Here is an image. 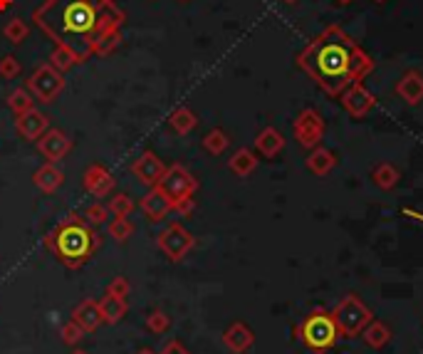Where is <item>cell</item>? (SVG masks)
<instances>
[{"mask_svg":"<svg viewBox=\"0 0 423 354\" xmlns=\"http://www.w3.org/2000/svg\"><path fill=\"white\" fill-rule=\"evenodd\" d=\"M124 10L114 0H45L33 10V23L55 48H67L77 62L109 55L122 40Z\"/></svg>","mask_w":423,"mask_h":354,"instance_id":"cell-1","label":"cell"},{"mask_svg":"<svg viewBox=\"0 0 423 354\" xmlns=\"http://www.w3.org/2000/svg\"><path fill=\"white\" fill-rule=\"evenodd\" d=\"M297 65L327 95H342L349 85L359 82L374 70L372 57L337 25L327 28L325 33H320V38L312 40L297 57Z\"/></svg>","mask_w":423,"mask_h":354,"instance_id":"cell-2","label":"cell"},{"mask_svg":"<svg viewBox=\"0 0 423 354\" xmlns=\"http://www.w3.org/2000/svg\"><path fill=\"white\" fill-rule=\"evenodd\" d=\"M102 238L94 226L80 213H67L45 236V248L65 265L67 270H80L99 251Z\"/></svg>","mask_w":423,"mask_h":354,"instance_id":"cell-3","label":"cell"},{"mask_svg":"<svg viewBox=\"0 0 423 354\" xmlns=\"http://www.w3.org/2000/svg\"><path fill=\"white\" fill-rule=\"evenodd\" d=\"M62 90H65V77H62V72H57L50 62L40 65L28 80V92L43 104H52L62 95Z\"/></svg>","mask_w":423,"mask_h":354,"instance_id":"cell-4","label":"cell"},{"mask_svg":"<svg viewBox=\"0 0 423 354\" xmlns=\"http://www.w3.org/2000/svg\"><path fill=\"white\" fill-rule=\"evenodd\" d=\"M156 246H159V251L164 253L171 263H181V260L193 251L196 238H193L181 223H169V226L159 233V238H156Z\"/></svg>","mask_w":423,"mask_h":354,"instance_id":"cell-5","label":"cell"},{"mask_svg":"<svg viewBox=\"0 0 423 354\" xmlns=\"http://www.w3.org/2000/svg\"><path fill=\"white\" fill-rule=\"evenodd\" d=\"M159 186L174 203L181 199H188V196H193L198 191V181L193 179L191 171L181 164L166 166V174H164V179L159 181Z\"/></svg>","mask_w":423,"mask_h":354,"instance_id":"cell-6","label":"cell"},{"mask_svg":"<svg viewBox=\"0 0 423 354\" xmlns=\"http://www.w3.org/2000/svg\"><path fill=\"white\" fill-rule=\"evenodd\" d=\"M334 337H337V330H334V322L327 315H312L302 327V340L312 350H325L334 342Z\"/></svg>","mask_w":423,"mask_h":354,"instance_id":"cell-7","label":"cell"},{"mask_svg":"<svg viewBox=\"0 0 423 354\" xmlns=\"http://www.w3.org/2000/svg\"><path fill=\"white\" fill-rule=\"evenodd\" d=\"M132 174L139 179V184H144V186H149V189H154V186H159V181L164 179L166 164L154 152H149V149H146V152L141 154L139 159H134Z\"/></svg>","mask_w":423,"mask_h":354,"instance_id":"cell-8","label":"cell"},{"mask_svg":"<svg viewBox=\"0 0 423 354\" xmlns=\"http://www.w3.org/2000/svg\"><path fill=\"white\" fill-rule=\"evenodd\" d=\"M82 186L94 199H107L114 191V176L104 164H90L82 176Z\"/></svg>","mask_w":423,"mask_h":354,"instance_id":"cell-9","label":"cell"},{"mask_svg":"<svg viewBox=\"0 0 423 354\" xmlns=\"http://www.w3.org/2000/svg\"><path fill=\"white\" fill-rule=\"evenodd\" d=\"M47 129H50V117L35 107L30 109V112H23L15 117V132H18L20 139H25V142H38Z\"/></svg>","mask_w":423,"mask_h":354,"instance_id":"cell-10","label":"cell"},{"mask_svg":"<svg viewBox=\"0 0 423 354\" xmlns=\"http://www.w3.org/2000/svg\"><path fill=\"white\" fill-rule=\"evenodd\" d=\"M38 152L45 156L47 161L57 164L60 159H65L72 152V139L67 137L62 129H47L43 137L38 139Z\"/></svg>","mask_w":423,"mask_h":354,"instance_id":"cell-11","label":"cell"},{"mask_svg":"<svg viewBox=\"0 0 423 354\" xmlns=\"http://www.w3.org/2000/svg\"><path fill=\"white\" fill-rule=\"evenodd\" d=\"M139 206H141L144 216L149 218L151 223L164 221V218L169 216L171 211H174V201H171L169 196L164 194V189H161V186H154V189H149V194L141 199Z\"/></svg>","mask_w":423,"mask_h":354,"instance_id":"cell-12","label":"cell"},{"mask_svg":"<svg viewBox=\"0 0 423 354\" xmlns=\"http://www.w3.org/2000/svg\"><path fill=\"white\" fill-rule=\"evenodd\" d=\"M342 102H344V109H347L352 117H364V114L374 107V95L362 82H354V85H349L347 90L342 92Z\"/></svg>","mask_w":423,"mask_h":354,"instance_id":"cell-13","label":"cell"},{"mask_svg":"<svg viewBox=\"0 0 423 354\" xmlns=\"http://www.w3.org/2000/svg\"><path fill=\"white\" fill-rule=\"evenodd\" d=\"M295 134H297V139H300V144H305V147H312V144L320 142V134H322L320 114H317L315 109H305L295 122Z\"/></svg>","mask_w":423,"mask_h":354,"instance_id":"cell-14","label":"cell"},{"mask_svg":"<svg viewBox=\"0 0 423 354\" xmlns=\"http://www.w3.org/2000/svg\"><path fill=\"white\" fill-rule=\"evenodd\" d=\"M72 322L82 327L85 332H97L99 325H104L102 312H99V303L97 300H82L80 305L72 310Z\"/></svg>","mask_w":423,"mask_h":354,"instance_id":"cell-15","label":"cell"},{"mask_svg":"<svg viewBox=\"0 0 423 354\" xmlns=\"http://www.w3.org/2000/svg\"><path fill=\"white\" fill-rule=\"evenodd\" d=\"M33 184L38 186L43 194H55V191L65 184V171L57 164H52V161H47V164H43L33 174Z\"/></svg>","mask_w":423,"mask_h":354,"instance_id":"cell-16","label":"cell"},{"mask_svg":"<svg viewBox=\"0 0 423 354\" xmlns=\"http://www.w3.org/2000/svg\"><path fill=\"white\" fill-rule=\"evenodd\" d=\"M396 95L409 104H419L423 100V75L421 72H416V70L406 72V75L399 80V85H396Z\"/></svg>","mask_w":423,"mask_h":354,"instance_id":"cell-17","label":"cell"},{"mask_svg":"<svg viewBox=\"0 0 423 354\" xmlns=\"http://www.w3.org/2000/svg\"><path fill=\"white\" fill-rule=\"evenodd\" d=\"M99 312H102L104 325H119V322L127 317L129 305L124 298H117V295L104 293V298L99 300Z\"/></svg>","mask_w":423,"mask_h":354,"instance_id":"cell-18","label":"cell"},{"mask_svg":"<svg viewBox=\"0 0 423 354\" xmlns=\"http://www.w3.org/2000/svg\"><path fill=\"white\" fill-rule=\"evenodd\" d=\"M198 124V117L191 112L188 107H176L174 112L169 114V127L174 129L176 134H191Z\"/></svg>","mask_w":423,"mask_h":354,"instance_id":"cell-19","label":"cell"},{"mask_svg":"<svg viewBox=\"0 0 423 354\" xmlns=\"http://www.w3.org/2000/svg\"><path fill=\"white\" fill-rule=\"evenodd\" d=\"M255 144H258V149L263 152L265 156H275L282 149V137H280V132L278 129H273V127H268V129H263V132L258 134V139H255Z\"/></svg>","mask_w":423,"mask_h":354,"instance_id":"cell-20","label":"cell"},{"mask_svg":"<svg viewBox=\"0 0 423 354\" xmlns=\"http://www.w3.org/2000/svg\"><path fill=\"white\" fill-rule=\"evenodd\" d=\"M223 342H226V347L228 350H233V352H243L245 347L253 342V337H250V332L245 330L243 325H233L231 330L223 335Z\"/></svg>","mask_w":423,"mask_h":354,"instance_id":"cell-21","label":"cell"},{"mask_svg":"<svg viewBox=\"0 0 423 354\" xmlns=\"http://www.w3.org/2000/svg\"><path fill=\"white\" fill-rule=\"evenodd\" d=\"M8 107H10V112L18 117V114H23V112H30V109L35 107V97L30 95L28 90H23V87H18V90H13L8 95Z\"/></svg>","mask_w":423,"mask_h":354,"instance_id":"cell-22","label":"cell"},{"mask_svg":"<svg viewBox=\"0 0 423 354\" xmlns=\"http://www.w3.org/2000/svg\"><path fill=\"white\" fill-rule=\"evenodd\" d=\"M3 35H5V40H8L10 45H20V43H25V40H28L30 28H28V23H25V20L13 18V20H8V25L3 28Z\"/></svg>","mask_w":423,"mask_h":354,"instance_id":"cell-23","label":"cell"},{"mask_svg":"<svg viewBox=\"0 0 423 354\" xmlns=\"http://www.w3.org/2000/svg\"><path fill=\"white\" fill-rule=\"evenodd\" d=\"M255 164H258V159H255V156L250 154L248 149H240V152H235L233 159L228 161L231 171H233V174H238V176H248L250 171L255 169Z\"/></svg>","mask_w":423,"mask_h":354,"instance_id":"cell-24","label":"cell"},{"mask_svg":"<svg viewBox=\"0 0 423 354\" xmlns=\"http://www.w3.org/2000/svg\"><path fill=\"white\" fill-rule=\"evenodd\" d=\"M228 144H231V139H228V134L221 132V129H213V132H208L206 137H203V149H206L208 154H213V156L226 152Z\"/></svg>","mask_w":423,"mask_h":354,"instance_id":"cell-25","label":"cell"},{"mask_svg":"<svg viewBox=\"0 0 423 354\" xmlns=\"http://www.w3.org/2000/svg\"><path fill=\"white\" fill-rule=\"evenodd\" d=\"M107 233H109V238H114L117 243H127L134 233V226L129 218H112L107 226Z\"/></svg>","mask_w":423,"mask_h":354,"instance_id":"cell-26","label":"cell"},{"mask_svg":"<svg viewBox=\"0 0 423 354\" xmlns=\"http://www.w3.org/2000/svg\"><path fill=\"white\" fill-rule=\"evenodd\" d=\"M107 208L114 218H127L129 213L134 211V201H132V196H127V194H114L112 199H109Z\"/></svg>","mask_w":423,"mask_h":354,"instance_id":"cell-27","label":"cell"},{"mask_svg":"<svg viewBox=\"0 0 423 354\" xmlns=\"http://www.w3.org/2000/svg\"><path fill=\"white\" fill-rule=\"evenodd\" d=\"M50 65L55 67L57 72H62V75H65L67 70H72V67L77 65V57L72 55L67 48H55V52L50 55Z\"/></svg>","mask_w":423,"mask_h":354,"instance_id":"cell-28","label":"cell"},{"mask_svg":"<svg viewBox=\"0 0 423 354\" xmlns=\"http://www.w3.org/2000/svg\"><path fill=\"white\" fill-rule=\"evenodd\" d=\"M169 327H171V317L166 315L164 310L149 312V317H146V330H149L151 335H164V332H169Z\"/></svg>","mask_w":423,"mask_h":354,"instance_id":"cell-29","label":"cell"},{"mask_svg":"<svg viewBox=\"0 0 423 354\" xmlns=\"http://www.w3.org/2000/svg\"><path fill=\"white\" fill-rule=\"evenodd\" d=\"M85 335L87 332L82 330L80 325H77V322H65V325L60 327V337H62V342H65V345H70V347H77L80 345L82 340H85Z\"/></svg>","mask_w":423,"mask_h":354,"instance_id":"cell-30","label":"cell"},{"mask_svg":"<svg viewBox=\"0 0 423 354\" xmlns=\"http://www.w3.org/2000/svg\"><path fill=\"white\" fill-rule=\"evenodd\" d=\"M20 70H23V65H20V60L15 55L0 57V77L3 80H15L20 75Z\"/></svg>","mask_w":423,"mask_h":354,"instance_id":"cell-31","label":"cell"},{"mask_svg":"<svg viewBox=\"0 0 423 354\" xmlns=\"http://www.w3.org/2000/svg\"><path fill=\"white\" fill-rule=\"evenodd\" d=\"M85 218L92 223V226H102V223H107V218H109V208L104 206V203L94 201V203H90V206H87Z\"/></svg>","mask_w":423,"mask_h":354,"instance_id":"cell-32","label":"cell"},{"mask_svg":"<svg viewBox=\"0 0 423 354\" xmlns=\"http://www.w3.org/2000/svg\"><path fill=\"white\" fill-rule=\"evenodd\" d=\"M107 293L109 295H117V298H124L127 300L129 298V293H132V283H129L124 275H117V278H112L109 280V285H107Z\"/></svg>","mask_w":423,"mask_h":354,"instance_id":"cell-33","label":"cell"},{"mask_svg":"<svg viewBox=\"0 0 423 354\" xmlns=\"http://www.w3.org/2000/svg\"><path fill=\"white\" fill-rule=\"evenodd\" d=\"M310 166H312L315 171H320V174H322V171H327L329 166H332V156H329L327 152H317V154L310 159Z\"/></svg>","mask_w":423,"mask_h":354,"instance_id":"cell-34","label":"cell"},{"mask_svg":"<svg viewBox=\"0 0 423 354\" xmlns=\"http://www.w3.org/2000/svg\"><path fill=\"white\" fill-rule=\"evenodd\" d=\"M159 354H191V352H188L179 340H169L164 345V350H161Z\"/></svg>","mask_w":423,"mask_h":354,"instance_id":"cell-35","label":"cell"},{"mask_svg":"<svg viewBox=\"0 0 423 354\" xmlns=\"http://www.w3.org/2000/svg\"><path fill=\"white\" fill-rule=\"evenodd\" d=\"M174 211L179 213V216H188V213L193 211V196H188V199H181L174 203Z\"/></svg>","mask_w":423,"mask_h":354,"instance_id":"cell-36","label":"cell"},{"mask_svg":"<svg viewBox=\"0 0 423 354\" xmlns=\"http://www.w3.org/2000/svg\"><path fill=\"white\" fill-rule=\"evenodd\" d=\"M376 176H379V184L381 186H391V184H394V171H391V169H379V174H376Z\"/></svg>","mask_w":423,"mask_h":354,"instance_id":"cell-37","label":"cell"},{"mask_svg":"<svg viewBox=\"0 0 423 354\" xmlns=\"http://www.w3.org/2000/svg\"><path fill=\"white\" fill-rule=\"evenodd\" d=\"M10 5H13V0H0V13H5Z\"/></svg>","mask_w":423,"mask_h":354,"instance_id":"cell-38","label":"cell"},{"mask_svg":"<svg viewBox=\"0 0 423 354\" xmlns=\"http://www.w3.org/2000/svg\"><path fill=\"white\" fill-rule=\"evenodd\" d=\"M137 354H159V352H156V350H151V347H141V350H139Z\"/></svg>","mask_w":423,"mask_h":354,"instance_id":"cell-39","label":"cell"},{"mask_svg":"<svg viewBox=\"0 0 423 354\" xmlns=\"http://www.w3.org/2000/svg\"><path fill=\"white\" fill-rule=\"evenodd\" d=\"M70 354H90V352H87V350H72Z\"/></svg>","mask_w":423,"mask_h":354,"instance_id":"cell-40","label":"cell"},{"mask_svg":"<svg viewBox=\"0 0 423 354\" xmlns=\"http://www.w3.org/2000/svg\"><path fill=\"white\" fill-rule=\"evenodd\" d=\"M282 3H290L292 5V3H297V0H282Z\"/></svg>","mask_w":423,"mask_h":354,"instance_id":"cell-41","label":"cell"},{"mask_svg":"<svg viewBox=\"0 0 423 354\" xmlns=\"http://www.w3.org/2000/svg\"><path fill=\"white\" fill-rule=\"evenodd\" d=\"M337 3H342V5H344V3H352V0H337Z\"/></svg>","mask_w":423,"mask_h":354,"instance_id":"cell-42","label":"cell"},{"mask_svg":"<svg viewBox=\"0 0 423 354\" xmlns=\"http://www.w3.org/2000/svg\"><path fill=\"white\" fill-rule=\"evenodd\" d=\"M179 3H188V0H179Z\"/></svg>","mask_w":423,"mask_h":354,"instance_id":"cell-43","label":"cell"},{"mask_svg":"<svg viewBox=\"0 0 423 354\" xmlns=\"http://www.w3.org/2000/svg\"><path fill=\"white\" fill-rule=\"evenodd\" d=\"M376 3H384V0H376Z\"/></svg>","mask_w":423,"mask_h":354,"instance_id":"cell-44","label":"cell"}]
</instances>
